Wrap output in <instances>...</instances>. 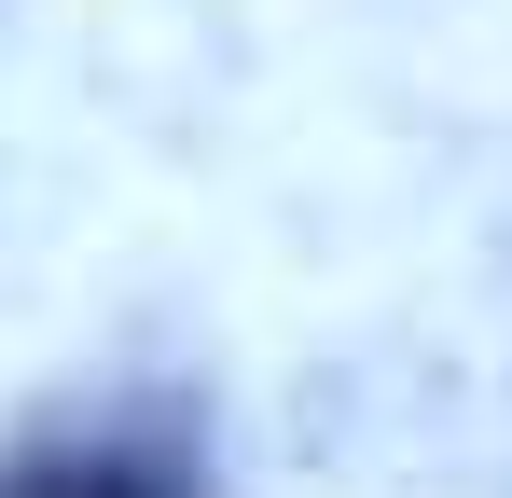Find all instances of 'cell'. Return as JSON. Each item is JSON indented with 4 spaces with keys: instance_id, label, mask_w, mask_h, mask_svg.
<instances>
[{
    "instance_id": "cell-1",
    "label": "cell",
    "mask_w": 512,
    "mask_h": 498,
    "mask_svg": "<svg viewBox=\"0 0 512 498\" xmlns=\"http://www.w3.org/2000/svg\"><path fill=\"white\" fill-rule=\"evenodd\" d=\"M0 498H222L208 415L180 388H97L0 443Z\"/></svg>"
}]
</instances>
